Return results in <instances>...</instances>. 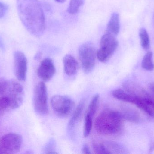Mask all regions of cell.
Instances as JSON below:
<instances>
[{
  "label": "cell",
  "instance_id": "cell-21",
  "mask_svg": "<svg viewBox=\"0 0 154 154\" xmlns=\"http://www.w3.org/2000/svg\"><path fill=\"white\" fill-rule=\"evenodd\" d=\"M10 81L4 78H0V96L8 91Z\"/></svg>",
  "mask_w": 154,
  "mask_h": 154
},
{
  "label": "cell",
  "instance_id": "cell-6",
  "mask_svg": "<svg viewBox=\"0 0 154 154\" xmlns=\"http://www.w3.org/2000/svg\"><path fill=\"white\" fill-rule=\"evenodd\" d=\"M33 105L36 113L41 115H45L48 112L47 88L43 82H39L34 90Z\"/></svg>",
  "mask_w": 154,
  "mask_h": 154
},
{
  "label": "cell",
  "instance_id": "cell-23",
  "mask_svg": "<svg viewBox=\"0 0 154 154\" xmlns=\"http://www.w3.org/2000/svg\"><path fill=\"white\" fill-rule=\"evenodd\" d=\"M93 149L95 153L99 154H107L106 150L105 149L103 143H93Z\"/></svg>",
  "mask_w": 154,
  "mask_h": 154
},
{
  "label": "cell",
  "instance_id": "cell-29",
  "mask_svg": "<svg viewBox=\"0 0 154 154\" xmlns=\"http://www.w3.org/2000/svg\"><path fill=\"white\" fill-rule=\"evenodd\" d=\"M0 154H2V152H1V150H0Z\"/></svg>",
  "mask_w": 154,
  "mask_h": 154
},
{
  "label": "cell",
  "instance_id": "cell-4",
  "mask_svg": "<svg viewBox=\"0 0 154 154\" xmlns=\"http://www.w3.org/2000/svg\"><path fill=\"white\" fill-rule=\"evenodd\" d=\"M118 45L116 36L106 33L100 39V47L97 51L98 59L102 62L107 61L115 53Z\"/></svg>",
  "mask_w": 154,
  "mask_h": 154
},
{
  "label": "cell",
  "instance_id": "cell-20",
  "mask_svg": "<svg viewBox=\"0 0 154 154\" xmlns=\"http://www.w3.org/2000/svg\"><path fill=\"white\" fill-rule=\"evenodd\" d=\"M99 99V96L98 94L95 95L93 96L91 101L89 105L86 114L90 115L93 117H94V115L96 113L97 108Z\"/></svg>",
  "mask_w": 154,
  "mask_h": 154
},
{
  "label": "cell",
  "instance_id": "cell-11",
  "mask_svg": "<svg viewBox=\"0 0 154 154\" xmlns=\"http://www.w3.org/2000/svg\"><path fill=\"white\" fill-rule=\"evenodd\" d=\"M64 69L65 73L69 77L75 76L79 69V64L72 55L67 54L63 58Z\"/></svg>",
  "mask_w": 154,
  "mask_h": 154
},
{
  "label": "cell",
  "instance_id": "cell-27",
  "mask_svg": "<svg viewBox=\"0 0 154 154\" xmlns=\"http://www.w3.org/2000/svg\"><path fill=\"white\" fill-rule=\"evenodd\" d=\"M149 86H150V90H151V91L152 92L153 95L154 96V83H152V84H150Z\"/></svg>",
  "mask_w": 154,
  "mask_h": 154
},
{
  "label": "cell",
  "instance_id": "cell-10",
  "mask_svg": "<svg viewBox=\"0 0 154 154\" xmlns=\"http://www.w3.org/2000/svg\"><path fill=\"white\" fill-rule=\"evenodd\" d=\"M56 73V68L51 59L46 58L41 62L38 69V75L43 81H49Z\"/></svg>",
  "mask_w": 154,
  "mask_h": 154
},
{
  "label": "cell",
  "instance_id": "cell-12",
  "mask_svg": "<svg viewBox=\"0 0 154 154\" xmlns=\"http://www.w3.org/2000/svg\"><path fill=\"white\" fill-rule=\"evenodd\" d=\"M119 30L120 20L119 14L117 12L113 13L107 25L106 33L116 37L119 33Z\"/></svg>",
  "mask_w": 154,
  "mask_h": 154
},
{
  "label": "cell",
  "instance_id": "cell-1",
  "mask_svg": "<svg viewBox=\"0 0 154 154\" xmlns=\"http://www.w3.org/2000/svg\"><path fill=\"white\" fill-rule=\"evenodd\" d=\"M17 11L21 21L30 33L39 37L45 30V18L38 0H16Z\"/></svg>",
  "mask_w": 154,
  "mask_h": 154
},
{
  "label": "cell",
  "instance_id": "cell-19",
  "mask_svg": "<svg viewBox=\"0 0 154 154\" xmlns=\"http://www.w3.org/2000/svg\"><path fill=\"white\" fill-rule=\"evenodd\" d=\"M86 115L83 128V136L84 137H88L90 134L92 128L93 118L88 114H86Z\"/></svg>",
  "mask_w": 154,
  "mask_h": 154
},
{
  "label": "cell",
  "instance_id": "cell-3",
  "mask_svg": "<svg viewBox=\"0 0 154 154\" xmlns=\"http://www.w3.org/2000/svg\"><path fill=\"white\" fill-rule=\"evenodd\" d=\"M79 58L82 69L85 73H90L95 66L97 51L93 43L87 42L82 44L79 49Z\"/></svg>",
  "mask_w": 154,
  "mask_h": 154
},
{
  "label": "cell",
  "instance_id": "cell-28",
  "mask_svg": "<svg viewBox=\"0 0 154 154\" xmlns=\"http://www.w3.org/2000/svg\"><path fill=\"white\" fill-rule=\"evenodd\" d=\"M55 1L57 2L62 3H64L66 1V0H55Z\"/></svg>",
  "mask_w": 154,
  "mask_h": 154
},
{
  "label": "cell",
  "instance_id": "cell-26",
  "mask_svg": "<svg viewBox=\"0 0 154 154\" xmlns=\"http://www.w3.org/2000/svg\"><path fill=\"white\" fill-rule=\"evenodd\" d=\"M0 49L2 51H4L5 50L4 45L2 41L1 37H0Z\"/></svg>",
  "mask_w": 154,
  "mask_h": 154
},
{
  "label": "cell",
  "instance_id": "cell-14",
  "mask_svg": "<svg viewBox=\"0 0 154 154\" xmlns=\"http://www.w3.org/2000/svg\"><path fill=\"white\" fill-rule=\"evenodd\" d=\"M107 154H120L125 153V149L121 145L114 142L102 143Z\"/></svg>",
  "mask_w": 154,
  "mask_h": 154
},
{
  "label": "cell",
  "instance_id": "cell-15",
  "mask_svg": "<svg viewBox=\"0 0 154 154\" xmlns=\"http://www.w3.org/2000/svg\"><path fill=\"white\" fill-rule=\"evenodd\" d=\"M142 68L146 71H152L154 69V64L153 61V53L148 52L144 56L142 63Z\"/></svg>",
  "mask_w": 154,
  "mask_h": 154
},
{
  "label": "cell",
  "instance_id": "cell-8",
  "mask_svg": "<svg viewBox=\"0 0 154 154\" xmlns=\"http://www.w3.org/2000/svg\"><path fill=\"white\" fill-rule=\"evenodd\" d=\"M8 91L10 108L15 109L20 108L24 99V91L23 87L19 82L12 80L10 81Z\"/></svg>",
  "mask_w": 154,
  "mask_h": 154
},
{
  "label": "cell",
  "instance_id": "cell-22",
  "mask_svg": "<svg viewBox=\"0 0 154 154\" xmlns=\"http://www.w3.org/2000/svg\"><path fill=\"white\" fill-rule=\"evenodd\" d=\"M8 107H9V100L8 97H0V114L4 113Z\"/></svg>",
  "mask_w": 154,
  "mask_h": 154
},
{
  "label": "cell",
  "instance_id": "cell-2",
  "mask_svg": "<svg viewBox=\"0 0 154 154\" xmlns=\"http://www.w3.org/2000/svg\"><path fill=\"white\" fill-rule=\"evenodd\" d=\"M123 120L120 112L107 108L97 117L95 128L98 133L103 135L118 134L123 129Z\"/></svg>",
  "mask_w": 154,
  "mask_h": 154
},
{
  "label": "cell",
  "instance_id": "cell-18",
  "mask_svg": "<svg viewBox=\"0 0 154 154\" xmlns=\"http://www.w3.org/2000/svg\"><path fill=\"white\" fill-rule=\"evenodd\" d=\"M84 2V0H71L67 10L68 12L71 14H76Z\"/></svg>",
  "mask_w": 154,
  "mask_h": 154
},
{
  "label": "cell",
  "instance_id": "cell-5",
  "mask_svg": "<svg viewBox=\"0 0 154 154\" xmlns=\"http://www.w3.org/2000/svg\"><path fill=\"white\" fill-rule=\"evenodd\" d=\"M23 143L20 135L9 133L0 139V150L2 154H14L20 152Z\"/></svg>",
  "mask_w": 154,
  "mask_h": 154
},
{
  "label": "cell",
  "instance_id": "cell-13",
  "mask_svg": "<svg viewBox=\"0 0 154 154\" xmlns=\"http://www.w3.org/2000/svg\"><path fill=\"white\" fill-rule=\"evenodd\" d=\"M84 106H85V101L83 100H82L79 103L78 106L75 109L74 114L71 119L69 120L68 125L69 130H72L74 129L77 123L80 119Z\"/></svg>",
  "mask_w": 154,
  "mask_h": 154
},
{
  "label": "cell",
  "instance_id": "cell-16",
  "mask_svg": "<svg viewBox=\"0 0 154 154\" xmlns=\"http://www.w3.org/2000/svg\"><path fill=\"white\" fill-rule=\"evenodd\" d=\"M123 119L129 122L137 123L139 121V115L135 111L130 109H125L120 112Z\"/></svg>",
  "mask_w": 154,
  "mask_h": 154
},
{
  "label": "cell",
  "instance_id": "cell-7",
  "mask_svg": "<svg viewBox=\"0 0 154 154\" xmlns=\"http://www.w3.org/2000/svg\"><path fill=\"white\" fill-rule=\"evenodd\" d=\"M51 104L56 114L63 117L69 115L75 106V102L70 98L61 95L53 96Z\"/></svg>",
  "mask_w": 154,
  "mask_h": 154
},
{
  "label": "cell",
  "instance_id": "cell-17",
  "mask_svg": "<svg viewBox=\"0 0 154 154\" xmlns=\"http://www.w3.org/2000/svg\"><path fill=\"white\" fill-rule=\"evenodd\" d=\"M139 35L142 48L144 49L147 50L150 48V39L146 29L144 28L140 29L139 30Z\"/></svg>",
  "mask_w": 154,
  "mask_h": 154
},
{
  "label": "cell",
  "instance_id": "cell-24",
  "mask_svg": "<svg viewBox=\"0 0 154 154\" xmlns=\"http://www.w3.org/2000/svg\"><path fill=\"white\" fill-rule=\"evenodd\" d=\"M8 10V5L4 3L0 2V19L5 15Z\"/></svg>",
  "mask_w": 154,
  "mask_h": 154
},
{
  "label": "cell",
  "instance_id": "cell-9",
  "mask_svg": "<svg viewBox=\"0 0 154 154\" xmlns=\"http://www.w3.org/2000/svg\"><path fill=\"white\" fill-rule=\"evenodd\" d=\"M14 60L15 77L19 81H25L28 70V61L25 54L20 51H16L14 54Z\"/></svg>",
  "mask_w": 154,
  "mask_h": 154
},
{
  "label": "cell",
  "instance_id": "cell-25",
  "mask_svg": "<svg viewBox=\"0 0 154 154\" xmlns=\"http://www.w3.org/2000/svg\"><path fill=\"white\" fill-rule=\"evenodd\" d=\"M82 153L83 154H88L91 153L89 148L87 144H84L82 148Z\"/></svg>",
  "mask_w": 154,
  "mask_h": 154
}]
</instances>
